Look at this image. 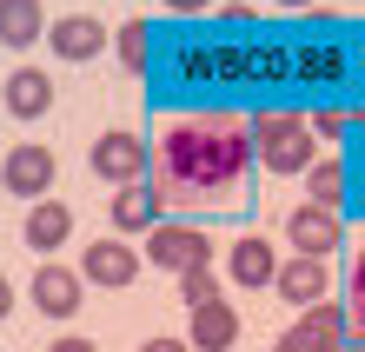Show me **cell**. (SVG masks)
<instances>
[{
    "mask_svg": "<svg viewBox=\"0 0 365 352\" xmlns=\"http://www.w3.org/2000/svg\"><path fill=\"white\" fill-rule=\"evenodd\" d=\"M272 286H279V299H286V306H312V299H326V293H332V273H326V259L292 253V259H279Z\"/></svg>",
    "mask_w": 365,
    "mask_h": 352,
    "instance_id": "9c48e42d",
    "label": "cell"
},
{
    "mask_svg": "<svg viewBox=\"0 0 365 352\" xmlns=\"http://www.w3.org/2000/svg\"><path fill=\"white\" fill-rule=\"evenodd\" d=\"M306 200L312 206H346V166H339V160H312L306 166Z\"/></svg>",
    "mask_w": 365,
    "mask_h": 352,
    "instance_id": "ac0fdd59",
    "label": "cell"
},
{
    "mask_svg": "<svg viewBox=\"0 0 365 352\" xmlns=\"http://www.w3.org/2000/svg\"><path fill=\"white\" fill-rule=\"evenodd\" d=\"M272 352H339V339H332V333H319V326H306V319H299V326H286V333L272 339Z\"/></svg>",
    "mask_w": 365,
    "mask_h": 352,
    "instance_id": "d6986e66",
    "label": "cell"
},
{
    "mask_svg": "<svg viewBox=\"0 0 365 352\" xmlns=\"http://www.w3.org/2000/svg\"><path fill=\"white\" fill-rule=\"evenodd\" d=\"M93 173L106 186H140L146 180V146L126 134V126H113V134L93 140Z\"/></svg>",
    "mask_w": 365,
    "mask_h": 352,
    "instance_id": "277c9868",
    "label": "cell"
},
{
    "mask_svg": "<svg viewBox=\"0 0 365 352\" xmlns=\"http://www.w3.org/2000/svg\"><path fill=\"white\" fill-rule=\"evenodd\" d=\"M346 346L365 352V246L352 253V273H346Z\"/></svg>",
    "mask_w": 365,
    "mask_h": 352,
    "instance_id": "e0dca14e",
    "label": "cell"
},
{
    "mask_svg": "<svg viewBox=\"0 0 365 352\" xmlns=\"http://www.w3.org/2000/svg\"><path fill=\"white\" fill-rule=\"evenodd\" d=\"M286 239H292V253H312V259H326V253H339V239H346V226H339V213L332 206H292V219H286Z\"/></svg>",
    "mask_w": 365,
    "mask_h": 352,
    "instance_id": "52a82bcc",
    "label": "cell"
},
{
    "mask_svg": "<svg viewBox=\"0 0 365 352\" xmlns=\"http://www.w3.org/2000/svg\"><path fill=\"white\" fill-rule=\"evenodd\" d=\"M246 180H252L246 120H220V114L166 120L160 140L146 146V186L166 213H240Z\"/></svg>",
    "mask_w": 365,
    "mask_h": 352,
    "instance_id": "6da1fadb",
    "label": "cell"
},
{
    "mask_svg": "<svg viewBox=\"0 0 365 352\" xmlns=\"http://www.w3.org/2000/svg\"><path fill=\"white\" fill-rule=\"evenodd\" d=\"M0 186L14 193V200H47V186H53V153L47 146H14L7 153V166H0Z\"/></svg>",
    "mask_w": 365,
    "mask_h": 352,
    "instance_id": "ba28073f",
    "label": "cell"
},
{
    "mask_svg": "<svg viewBox=\"0 0 365 352\" xmlns=\"http://www.w3.org/2000/svg\"><path fill=\"white\" fill-rule=\"evenodd\" d=\"M7 313H14V279L0 273V319H7Z\"/></svg>",
    "mask_w": 365,
    "mask_h": 352,
    "instance_id": "484cf974",
    "label": "cell"
},
{
    "mask_svg": "<svg viewBox=\"0 0 365 352\" xmlns=\"http://www.w3.org/2000/svg\"><path fill=\"white\" fill-rule=\"evenodd\" d=\"M106 213H113V226L120 233H153L160 219H166V206L153 200V186H113V200H106Z\"/></svg>",
    "mask_w": 365,
    "mask_h": 352,
    "instance_id": "4fadbf2b",
    "label": "cell"
},
{
    "mask_svg": "<svg viewBox=\"0 0 365 352\" xmlns=\"http://www.w3.org/2000/svg\"><path fill=\"white\" fill-rule=\"evenodd\" d=\"M186 346H192V352H232V346H240V306H226V293L206 299V306H192Z\"/></svg>",
    "mask_w": 365,
    "mask_h": 352,
    "instance_id": "30bf717a",
    "label": "cell"
},
{
    "mask_svg": "<svg viewBox=\"0 0 365 352\" xmlns=\"http://www.w3.org/2000/svg\"><path fill=\"white\" fill-rule=\"evenodd\" d=\"M20 233H27L34 253H60V246H67V233H73V206L67 200H34Z\"/></svg>",
    "mask_w": 365,
    "mask_h": 352,
    "instance_id": "5bb4252c",
    "label": "cell"
},
{
    "mask_svg": "<svg viewBox=\"0 0 365 352\" xmlns=\"http://www.w3.org/2000/svg\"><path fill=\"white\" fill-rule=\"evenodd\" d=\"M140 352H192V346H186V339H166V333H160V339H146Z\"/></svg>",
    "mask_w": 365,
    "mask_h": 352,
    "instance_id": "603a6c76",
    "label": "cell"
},
{
    "mask_svg": "<svg viewBox=\"0 0 365 352\" xmlns=\"http://www.w3.org/2000/svg\"><path fill=\"white\" fill-rule=\"evenodd\" d=\"M53 106V80L40 74V67H20L14 80H7V114L14 120H40Z\"/></svg>",
    "mask_w": 365,
    "mask_h": 352,
    "instance_id": "9a60e30c",
    "label": "cell"
},
{
    "mask_svg": "<svg viewBox=\"0 0 365 352\" xmlns=\"http://www.w3.org/2000/svg\"><path fill=\"white\" fill-rule=\"evenodd\" d=\"M40 40L53 47V60H67V67H80V60H93V54H100V47H106L113 34H106L93 14H60V20H53V27L40 34Z\"/></svg>",
    "mask_w": 365,
    "mask_h": 352,
    "instance_id": "8992f818",
    "label": "cell"
},
{
    "mask_svg": "<svg viewBox=\"0 0 365 352\" xmlns=\"http://www.w3.org/2000/svg\"><path fill=\"white\" fill-rule=\"evenodd\" d=\"M272 7H312V0H272Z\"/></svg>",
    "mask_w": 365,
    "mask_h": 352,
    "instance_id": "4316f807",
    "label": "cell"
},
{
    "mask_svg": "<svg viewBox=\"0 0 365 352\" xmlns=\"http://www.w3.org/2000/svg\"><path fill=\"white\" fill-rule=\"evenodd\" d=\"M120 60L126 67H146V20H126L120 27Z\"/></svg>",
    "mask_w": 365,
    "mask_h": 352,
    "instance_id": "44dd1931",
    "label": "cell"
},
{
    "mask_svg": "<svg viewBox=\"0 0 365 352\" xmlns=\"http://www.w3.org/2000/svg\"><path fill=\"white\" fill-rule=\"evenodd\" d=\"M306 126H312L319 140H339V134H346V114H312Z\"/></svg>",
    "mask_w": 365,
    "mask_h": 352,
    "instance_id": "7402d4cb",
    "label": "cell"
},
{
    "mask_svg": "<svg viewBox=\"0 0 365 352\" xmlns=\"http://www.w3.org/2000/svg\"><path fill=\"white\" fill-rule=\"evenodd\" d=\"M140 259H153L160 273H192V266H212V239L200 226H186V219H160L153 233H146V253Z\"/></svg>",
    "mask_w": 365,
    "mask_h": 352,
    "instance_id": "3957f363",
    "label": "cell"
},
{
    "mask_svg": "<svg viewBox=\"0 0 365 352\" xmlns=\"http://www.w3.org/2000/svg\"><path fill=\"white\" fill-rule=\"evenodd\" d=\"M212 0H166V14H206Z\"/></svg>",
    "mask_w": 365,
    "mask_h": 352,
    "instance_id": "d4e9b609",
    "label": "cell"
},
{
    "mask_svg": "<svg viewBox=\"0 0 365 352\" xmlns=\"http://www.w3.org/2000/svg\"><path fill=\"white\" fill-rule=\"evenodd\" d=\"M140 266H146V259L126 246V233H120V239H100V246L80 253V279H87V286H113V293H120V286H133Z\"/></svg>",
    "mask_w": 365,
    "mask_h": 352,
    "instance_id": "5b68a950",
    "label": "cell"
},
{
    "mask_svg": "<svg viewBox=\"0 0 365 352\" xmlns=\"http://www.w3.org/2000/svg\"><path fill=\"white\" fill-rule=\"evenodd\" d=\"M80 293H87V279L67 273V266H53V259H47V266L34 273V286H27V299H34L47 319H73V313H80Z\"/></svg>",
    "mask_w": 365,
    "mask_h": 352,
    "instance_id": "8fae6325",
    "label": "cell"
},
{
    "mask_svg": "<svg viewBox=\"0 0 365 352\" xmlns=\"http://www.w3.org/2000/svg\"><path fill=\"white\" fill-rule=\"evenodd\" d=\"M226 273H232V286H246V293H259V286H272V273H279V253H272V239L246 233L240 246L226 253Z\"/></svg>",
    "mask_w": 365,
    "mask_h": 352,
    "instance_id": "7c38bea8",
    "label": "cell"
},
{
    "mask_svg": "<svg viewBox=\"0 0 365 352\" xmlns=\"http://www.w3.org/2000/svg\"><path fill=\"white\" fill-rule=\"evenodd\" d=\"M206 299H220V273H212V266L180 273V306H186V313H192V306H206Z\"/></svg>",
    "mask_w": 365,
    "mask_h": 352,
    "instance_id": "ffe728a7",
    "label": "cell"
},
{
    "mask_svg": "<svg viewBox=\"0 0 365 352\" xmlns=\"http://www.w3.org/2000/svg\"><path fill=\"white\" fill-rule=\"evenodd\" d=\"M47 352H100V346H93V339H53Z\"/></svg>",
    "mask_w": 365,
    "mask_h": 352,
    "instance_id": "cb8c5ba5",
    "label": "cell"
},
{
    "mask_svg": "<svg viewBox=\"0 0 365 352\" xmlns=\"http://www.w3.org/2000/svg\"><path fill=\"white\" fill-rule=\"evenodd\" d=\"M40 34H47L40 0H0V47H34Z\"/></svg>",
    "mask_w": 365,
    "mask_h": 352,
    "instance_id": "2e32d148",
    "label": "cell"
},
{
    "mask_svg": "<svg viewBox=\"0 0 365 352\" xmlns=\"http://www.w3.org/2000/svg\"><path fill=\"white\" fill-rule=\"evenodd\" d=\"M246 140H252V160H259L272 180H286V173H306V166L319 160L312 126L299 120V114H259V120H246Z\"/></svg>",
    "mask_w": 365,
    "mask_h": 352,
    "instance_id": "7a4b0ae2",
    "label": "cell"
}]
</instances>
